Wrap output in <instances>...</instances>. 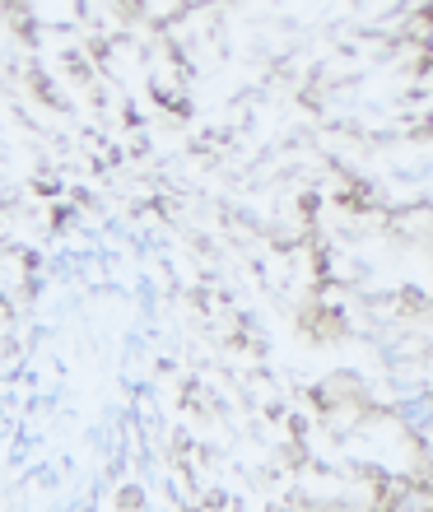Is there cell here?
Segmentation results:
<instances>
[{
	"mask_svg": "<svg viewBox=\"0 0 433 512\" xmlns=\"http://www.w3.org/2000/svg\"><path fill=\"white\" fill-rule=\"evenodd\" d=\"M401 419H406L410 429H429V424H433V396L406 401V405H401Z\"/></svg>",
	"mask_w": 433,
	"mask_h": 512,
	"instance_id": "6da1fadb",
	"label": "cell"
}]
</instances>
